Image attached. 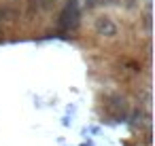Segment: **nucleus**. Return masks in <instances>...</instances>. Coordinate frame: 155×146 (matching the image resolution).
Returning a JSON list of instances; mask_svg holds the SVG:
<instances>
[{"mask_svg": "<svg viewBox=\"0 0 155 146\" xmlns=\"http://www.w3.org/2000/svg\"><path fill=\"white\" fill-rule=\"evenodd\" d=\"M94 30H96L98 36H106V38L117 36V26H115V21H113L108 15H100V17H96V21H94Z\"/></svg>", "mask_w": 155, "mask_h": 146, "instance_id": "f257e3e1", "label": "nucleus"}, {"mask_svg": "<svg viewBox=\"0 0 155 146\" xmlns=\"http://www.w3.org/2000/svg\"><path fill=\"white\" fill-rule=\"evenodd\" d=\"M62 28L66 30H74L77 24H79V7H77V0H68V5L62 13Z\"/></svg>", "mask_w": 155, "mask_h": 146, "instance_id": "f03ea898", "label": "nucleus"}, {"mask_svg": "<svg viewBox=\"0 0 155 146\" xmlns=\"http://www.w3.org/2000/svg\"><path fill=\"white\" fill-rule=\"evenodd\" d=\"M17 17H19V13H17L15 9H11V7H0V34L5 32V26H7V24L17 21Z\"/></svg>", "mask_w": 155, "mask_h": 146, "instance_id": "7ed1b4c3", "label": "nucleus"}, {"mask_svg": "<svg viewBox=\"0 0 155 146\" xmlns=\"http://www.w3.org/2000/svg\"><path fill=\"white\" fill-rule=\"evenodd\" d=\"M108 110L115 114V116H123L127 112V106H125V100L119 97V95H113L110 97V104H108Z\"/></svg>", "mask_w": 155, "mask_h": 146, "instance_id": "20e7f679", "label": "nucleus"}, {"mask_svg": "<svg viewBox=\"0 0 155 146\" xmlns=\"http://www.w3.org/2000/svg\"><path fill=\"white\" fill-rule=\"evenodd\" d=\"M55 5V0H30V7L36 11H51Z\"/></svg>", "mask_w": 155, "mask_h": 146, "instance_id": "39448f33", "label": "nucleus"}, {"mask_svg": "<svg viewBox=\"0 0 155 146\" xmlns=\"http://www.w3.org/2000/svg\"><path fill=\"white\" fill-rule=\"evenodd\" d=\"M83 5H85V9H87V11H91V9H96V7H100V0H85V2H83Z\"/></svg>", "mask_w": 155, "mask_h": 146, "instance_id": "423d86ee", "label": "nucleus"}, {"mask_svg": "<svg viewBox=\"0 0 155 146\" xmlns=\"http://www.w3.org/2000/svg\"><path fill=\"white\" fill-rule=\"evenodd\" d=\"M100 5H106V7H115V5H119V0H100Z\"/></svg>", "mask_w": 155, "mask_h": 146, "instance_id": "0eeeda50", "label": "nucleus"}, {"mask_svg": "<svg viewBox=\"0 0 155 146\" xmlns=\"http://www.w3.org/2000/svg\"><path fill=\"white\" fill-rule=\"evenodd\" d=\"M144 28H147V30H151V15H147V17H144Z\"/></svg>", "mask_w": 155, "mask_h": 146, "instance_id": "6e6552de", "label": "nucleus"}, {"mask_svg": "<svg viewBox=\"0 0 155 146\" xmlns=\"http://www.w3.org/2000/svg\"><path fill=\"white\" fill-rule=\"evenodd\" d=\"M147 5H151V0H147Z\"/></svg>", "mask_w": 155, "mask_h": 146, "instance_id": "1a4fd4ad", "label": "nucleus"}]
</instances>
